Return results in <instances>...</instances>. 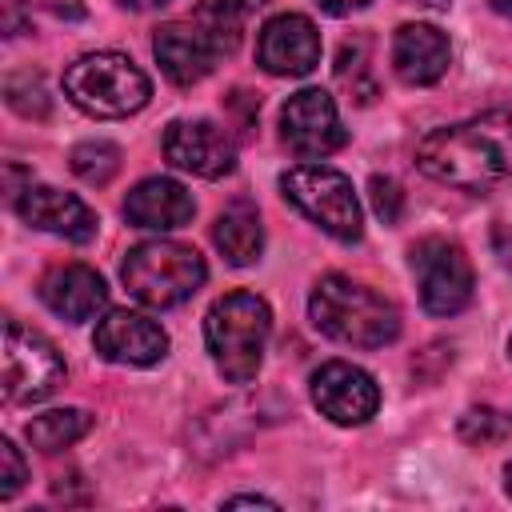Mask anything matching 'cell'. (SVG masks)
Instances as JSON below:
<instances>
[{
    "mask_svg": "<svg viewBox=\"0 0 512 512\" xmlns=\"http://www.w3.org/2000/svg\"><path fill=\"white\" fill-rule=\"evenodd\" d=\"M72 172L84 180V184H96L104 188L116 172H120V148L112 140H84L72 148Z\"/></svg>",
    "mask_w": 512,
    "mask_h": 512,
    "instance_id": "cell-21",
    "label": "cell"
},
{
    "mask_svg": "<svg viewBox=\"0 0 512 512\" xmlns=\"http://www.w3.org/2000/svg\"><path fill=\"white\" fill-rule=\"evenodd\" d=\"M280 196L304 212L320 232H328L340 244H356L364 232L356 188L344 172L328 164H296L280 176Z\"/></svg>",
    "mask_w": 512,
    "mask_h": 512,
    "instance_id": "cell-6",
    "label": "cell"
},
{
    "mask_svg": "<svg viewBox=\"0 0 512 512\" xmlns=\"http://www.w3.org/2000/svg\"><path fill=\"white\" fill-rule=\"evenodd\" d=\"M412 272L428 316H456L472 304V264L456 240L428 236L412 248Z\"/></svg>",
    "mask_w": 512,
    "mask_h": 512,
    "instance_id": "cell-8",
    "label": "cell"
},
{
    "mask_svg": "<svg viewBox=\"0 0 512 512\" xmlns=\"http://www.w3.org/2000/svg\"><path fill=\"white\" fill-rule=\"evenodd\" d=\"M24 480H28V464L20 448L8 436H0V500H12L24 488Z\"/></svg>",
    "mask_w": 512,
    "mask_h": 512,
    "instance_id": "cell-23",
    "label": "cell"
},
{
    "mask_svg": "<svg viewBox=\"0 0 512 512\" xmlns=\"http://www.w3.org/2000/svg\"><path fill=\"white\" fill-rule=\"evenodd\" d=\"M28 8H44L60 20H80L84 16V0H24Z\"/></svg>",
    "mask_w": 512,
    "mask_h": 512,
    "instance_id": "cell-26",
    "label": "cell"
},
{
    "mask_svg": "<svg viewBox=\"0 0 512 512\" xmlns=\"http://www.w3.org/2000/svg\"><path fill=\"white\" fill-rule=\"evenodd\" d=\"M308 316L328 340L348 348H384L400 336V308L344 272H328L316 280Z\"/></svg>",
    "mask_w": 512,
    "mask_h": 512,
    "instance_id": "cell-2",
    "label": "cell"
},
{
    "mask_svg": "<svg viewBox=\"0 0 512 512\" xmlns=\"http://www.w3.org/2000/svg\"><path fill=\"white\" fill-rule=\"evenodd\" d=\"M280 136L300 160H324L344 148L348 128L336 112V100L324 88H300L280 108Z\"/></svg>",
    "mask_w": 512,
    "mask_h": 512,
    "instance_id": "cell-9",
    "label": "cell"
},
{
    "mask_svg": "<svg viewBox=\"0 0 512 512\" xmlns=\"http://www.w3.org/2000/svg\"><path fill=\"white\" fill-rule=\"evenodd\" d=\"M164 156L180 172L220 180L236 168V140L212 120H172L164 128Z\"/></svg>",
    "mask_w": 512,
    "mask_h": 512,
    "instance_id": "cell-11",
    "label": "cell"
},
{
    "mask_svg": "<svg viewBox=\"0 0 512 512\" xmlns=\"http://www.w3.org/2000/svg\"><path fill=\"white\" fill-rule=\"evenodd\" d=\"M40 300L60 320L80 324V320H92L108 304V288H104L100 272L88 264H56L40 276Z\"/></svg>",
    "mask_w": 512,
    "mask_h": 512,
    "instance_id": "cell-17",
    "label": "cell"
},
{
    "mask_svg": "<svg viewBox=\"0 0 512 512\" xmlns=\"http://www.w3.org/2000/svg\"><path fill=\"white\" fill-rule=\"evenodd\" d=\"M368 196H372V208H376V216H380L384 224H396V220H400V212H404V192H400V184H396L392 176H372V180H368Z\"/></svg>",
    "mask_w": 512,
    "mask_h": 512,
    "instance_id": "cell-24",
    "label": "cell"
},
{
    "mask_svg": "<svg viewBox=\"0 0 512 512\" xmlns=\"http://www.w3.org/2000/svg\"><path fill=\"white\" fill-rule=\"evenodd\" d=\"M256 64L272 76H308L320 64V32L300 12H280L264 20L256 36Z\"/></svg>",
    "mask_w": 512,
    "mask_h": 512,
    "instance_id": "cell-13",
    "label": "cell"
},
{
    "mask_svg": "<svg viewBox=\"0 0 512 512\" xmlns=\"http://www.w3.org/2000/svg\"><path fill=\"white\" fill-rule=\"evenodd\" d=\"M308 384H312V404L320 408V416H328L340 428L368 424L380 408V388H376L372 372H364L360 364L328 360L312 372Z\"/></svg>",
    "mask_w": 512,
    "mask_h": 512,
    "instance_id": "cell-10",
    "label": "cell"
},
{
    "mask_svg": "<svg viewBox=\"0 0 512 512\" xmlns=\"http://www.w3.org/2000/svg\"><path fill=\"white\" fill-rule=\"evenodd\" d=\"M416 164L436 184L488 192L512 180V108H492L460 124L432 128L416 144Z\"/></svg>",
    "mask_w": 512,
    "mask_h": 512,
    "instance_id": "cell-1",
    "label": "cell"
},
{
    "mask_svg": "<svg viewBox=\"0 0 512 512\" xmlns=\"http://www.w3.org/2000/svg\"><path fill=\"white\" fill-rule=\"evenodd\" d=\"M508 356H512V336H508Z\"/></svg>",
    "mask_w": 512,
    "mask_h": 512,
    "instance_id": "cell-35",
    "label": "cell"
},
{
    "mask_svg": "<svg viewBox=\"0 0 512 512\" xmlns=\"http://www.w3.org/2000/svg\"><path fill=\"white\" fill-rule=\"evenodd\" d=\"M316 4H320V12H328V16H352V12L368 8L372 0H316Z\"/></svg>",
    "mask_w": 512,
    "mask_h": 512,
    "instance_id": "cell-28",
    "label": "cell"
},
{
    "mask_svg": "<svg viewBox=\"0 0 512 512\" xmlns=\"http://www.w3.org/2000/svg\"><path fill=\"white\" fill-rule=\"evenodd\" d=\"M92 344H96V352L104 360L128 364V368H148V364L168 356V332L152 316L132 312V308L104 312V320L96 324Z\"/></svg>",
    "mask_w": 512,
    "mask_h": 512,
    "instance_id": "cell-14",
    "label": "cell"
},
{
    "mask_svg": "<svg viewBox=\"0 0 512 512\" xmlns=\"http://www.w3.org/2000/svg\"><path fill=\"white\" fill-rule=\"evenodd\" d=\"M452 64V44L436 24H400L392 36V68L404 84H436Z\"/></svg>",
    "mask_w": 512,
    "mask_h": 512,
    "instance_id": "cell-18",
    "label": "cell"
},
{
    "mask_svg": "<svg viewBox=\"0 0 512 512\" xmlns=\"http://www.w3.org/2000/svg\"><path fill=\"white\" fill-rule=\"evenodd\" d=\"M64 96L88 116L120 120L148 104L152 84L124 52H84L64 68Z\"/></svg>",
    "mask_w": 512,
    "mask_h": 512,
    "instance_id": "cell-5",
    "label": "cell"
},
{
    "mask_svg": "<svg viewBox=\"0 0 512 512\" xmlns=\"http://www.w3.org/2000/svg\"><path fill=\"white\" fill-rule=\"evenodd\" d=\"M496 432H500V416L492 408H472L460 420V436L472 444H488V440H496Z\"/></svg>",
    "mask_w": 512,
    "mask_h": 512,
    "instance_id": "cell-25",
    "label": "cell"
},
{
    "mask_svg": "<svg viewBox=\"0 0 512 512\" xmlns=\"http://www.w3.org/2000/svg\"><path fill=\"white\" fill-rule=\"evenodd\" d=\"M232 4H236V8L248 16V12H256V8H260V4H268V0H232Z\"/></svg>",
    "mask_w": 512,
    "mask_h": 512,
    "instance_id": "cell-33",
    "label": "cell"
},
{
    "mask_svg": "<svg viewBox=\"0 0 512 512\" xmlns=\"http://www.w3.org/2000/svg\"><path fill=\"white\" fill-rule=\"evenodd\" d=\"M212 244L220 248V256L232 264V268H248L260 260L264 252V224H260V212L252 200H232L216 224H212Z\"/></svg>",
    "mask_w": 512,
    "mask_h": 512,
    "instance_id": "cell-19",
    "label": "cell"
},
{
    "mask_svg": "<svg viewBox=\"0 0 512 512\" xmlns=\"http://www.w3.org/2000/svg\"><path fill=\"white\" fill-rule=\"evenodd\" d=\"M152 56H156L160 72H164L176 88H192V84H200V80L216 68L220 48H216V40L208 36V28H204L196 16H188V20H168V24L156 28V36H152Z\"/></svg>",
    "mask_w": 512,
    "mask_h": 512,
    "instance_id": "cell-12",
    "label": "cell"
},
{
    "mask_svg": "<svg viewBox=\"0 0 512 512\" xmlns=\"http://www.w3.org/2000/svg\"><path fill=\"white\" fill-rule=\"evenodd\" d=\"M272 336V308L256 292H228L204 316V344L228 384H248L260 372Z\"/></svg>",
    "mask_w": 512,
    "mask_h": 512,
    "instance_id": "cell-3",
    "label": "cell"
},
{
    "mask_svg": "<svg viewBox=\"0 0 512 512\" xmlns=\"http://www.w3.org/2000/svg\"><path fill=\"white\" fill-rule=\"evenodd\" d=\"M92 432V416L84 408H52V412H40L28 420L24 436L36 452H60V448H72L80 436Z\"/></svg>",
    "mask_w": 512,
    "mask_h": 512,
    "instance_id": "cell-20",
    "label": "cell"
},
{
    "mask_svg": "<svg viewBox=\"0 0 512 512\" xmlns=\"http://www.w3.org/2000/svg\"><path fill=\"white\" fill-rule=\"evenodd\" d=\"M504 488H508V496H512V460L504 464Z\"/></svg>",
    "mask_w": 512,
    "mask_h": 512,
    "instance_id": "cell-34",
    "label": "cell"
},
{
    "mask_svg": "<svg viewBox=\"0 0 512 512\" xmlns=\"http://www.w3.org/2000/svg\"><path fill=\"white\" fill-rule=\"evenodd\" d=\"M488 8H492V12H500V16H508V20H512V0H488Z\"/></svg>",
    "mask_w": 512,
    "mask_h": 512,
    "instance_id": "cell-31",
    "label": "cell"
},
{
    "mask_svg": "<svg viewBox=\"0 0 512 512\" xmlns=\"http://www.w3.org/2000/svg\"><path fill=\"white\" fill-rule=\"evenodd\" d=\"M408 4H420V8H432V12H444L452 0H408Z\"/></svg>",
    "mask_w": 512,
    "mask_h": 512,
    "instance_id": "cell-32",
    "label": "cell"
},
{
    "mask_svg": "<svg viewBox=\"0 0 512 512\" xmlns=\"http://www.w3.org/2000/svg\"><path fill=\"white\" fill-rule=\"evenodd\" d=\"M120 8H128V12H148V8H160V4H168V0H116Z\"/></svg>",
    "mask_w": 512,
    "mask_h": 512,
    "instance_id": "cell-30",
    "label": "cell"
},
{
    "mask_svg": "<svg viewBox=\"0 0 512 512\" xmlns=\"http://www.w3.org/2000/svg\"><path fill=\"white\" fill-rule=\"evenodd\" d=\"M120 280H124L132 300L164 312V308H176L200 292V284L208 280V264L192 244L144 240V244L124 252Z\"/></svg>",
    "mask_w": 512,
    "mask_h": 512,
    "instance_id": "cell-4",
    "label": "cell"
},
{
    "mask_svg": "<svg viewBox=\"0 0 512 512\" xmlns=\"http://www.w3.org/2000/svg\"><path fill=\"white\" fill-rule=\"evenodd\" d=\"M196 216V200L192 192L172 180V176H148L140 180L128 200H124V220L132 228H148V232H172L184 228Z\"/></svg>",
    "mask_w": 512,
    "mask_h": 512,
    "instance_id": "cell-16",
    "label": "cell"
},
{
    "mask_svg": "<svg viewBox=\"0 0 512 512\" xmlns=\"http://www.w3.org/2000/svg\"><path fill=\"white\" fill-rule=\"evenodd\" d=\"M16 212H20V220L28 224V228H36V232H52V236H64V240H76V244H84V240H92L96 236V212L80 200V196H72V192H60V188H52V184H24L20 192H16Z\"/></svg>",
    "mask_w": 512,
    "mask_h": 512,
    "instance_id": "cell-15",
    "label": "cell"
},
{
    "mask_svg": "<svg viewBox=\"0 0 512 512\" xmlns=\"http://www.w3.org/2000/svg\"><path fill=\"white\" fill-rule=\"evenodd\" d=\"M4 96L20 116H48V88L40 72H12L4 80Z\"/></svg>",
    "mask_w": 512,
    "mask_h": 512,
    "instance_id": "cell-22",
    "label": "cell"
},
{
    "mask_svg": "<svg viewBox=\"0 0 512 512\" xmlns=\"http://www.w3.org/2000/svg\"><path fill=\"white\" fill-rule=\"evenodd\" d=\"M64 376H68L64 356L48 336L24 328L20 320L4 324V372H0L4 404H40L64 384Z\"/></svg>",
    "mask_w": 512,
    "mask_h": 512,
    "instance_id": "cell-7",
    "label": "cell"
},
{
    "mask_svg": "<svg viewBox=\"0 0 512 512\" xmlns=\"http://www.w3.org/2000/svg\"><path fill=\"white\" fill-rule=\"evenodd\" d=\"M492 248L500 256V264L512 272V224H496L492 228Z\"/></svg>",
    "mask_w": 512,
    "mask_h": 512,
    "instance_id": "cell-27",
    "label": "cell"
},
{
    "mask_svg": "<svg viewBox=\"0 0 512 512\" xmlns=\"http://www.w3.org/2000/svg\"><path fill=\"white\" fill-rule=\"evenodd\" d=\"M224 504H228V508H236V504H260V508H276V500H268V496H228Z\"/></svg>",
    "mask_w": 512,
    "mask_h": 512,
    "instance_id": "cell-29",
    "label": "cell"
}]
</instances>
